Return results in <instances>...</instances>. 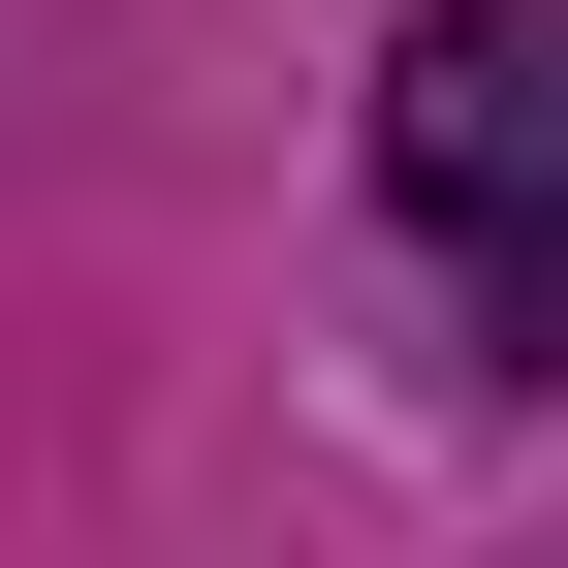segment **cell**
<instances>
[{
  "instance_id": "1",
  "label": "cell",
  "mask_w": 568,
  "mask_h": 568,
  "mask_svg": "<svg viewBox=\"0 0 568 568\" xmlns=\"http://www.w3.org/2000/svg\"><path fill=\"white\" fill-rule=\"evenodd\" d=\"M379 222L568 379V0H410V63H379Z\"/></svg>"
}]
</instances>
